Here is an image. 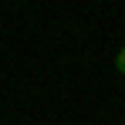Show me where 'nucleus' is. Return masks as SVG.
<instances>
[{
	"instance_id": "f257e3e1",
	"label": "nucleus",
	"mask_w": 125,
	"mask_h": 125,
	"mask_svg": "<svg viewBox=\"0 0 125 125\" xmlns=\"http://www.w3.org/2000/svg\"><path fill=\"white\" fill-rule=\"evenodd\" d=\"M115 68H118V71H122V74H125V47H122V51H118V54H115Z\"/></svg>"
}]
</instances>
